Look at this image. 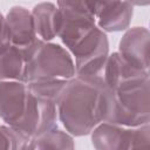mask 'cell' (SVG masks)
Instances as JSON below:
<instances>
[{"label":"cell","instance_id":"cell-16","mask_svg":"<svg viewBox=\"0 0 150 150\" xmlns=\"http://www.w3.org/2000/svg\"><path fill=\"white\" fill-rule=\"evenodd\" d=\"M12 46L9 28L6 22V18L0 13V53L5 52Z\"/></svg>","mask_w":150,"mask_h":150},{"label":"cell","instance_id":"cell-13","mask_svg":"<svg viewBox=\"0 0 150 150\" xmlns=\"http://www.w3.org/2000/svg\"><path fill=\"white\" fill-rule=\"evenodd\" d=\"M26 150H75V144L71 135L55 128L32 137Z\"/></svg>","mask_w":150,"mask_h":150},{"label":"cell","instance_id":"cell-9","mask_svg":"<svg viewBox=\"0 0 150 150\" xmlns=\"http://www.w3.org/2000/svg\"><path fill=\"white\" fill-rule=\"evenodd\" d=\"M150 77L149 71L141 70L128 63L117 52L109 54L104 71H103V88L116 89L121 86L132 82L142 81Z\"/></svg>","mask_w":150,"mask_h":150},{"label":"cell","instance_id":"cell-12","mask_svg":"<svg viewBox=\"0 0 150 150\" xmlns=\"http://www.w3.org/2000/svg\"><path fill=\"white\" fill-rule=\"evenodd\" d=\"M27 61L20 49L11 46L0 53V81H26Z\"/></svg>","mask_w":150,"mask_h":150},{"label":"cell","instance_id":"cell-7","mask_svg":"<svg viewBox=\"0 0 150 150\" xmlns=\"http://www.w3.org/2000/svg\"><path fill=\"white\" fill-rule=\"evenodd\" d=\"M29 89L25 82L0 81V118L15 127L25 114Z\"/></svg>","mask_w":150,"mask_h":150},{"label":"cell","instance_id":"cell-15","mask_svg":"<svg viewBox=\"0 0 150 150\" xmlns=\"http://www.w3.org/2000/svg\"><path fill=\"white\" fill-rule=\"evenodd\" d=\"M127 150H150V127L149 124L134 129L130 144Z\"/></svg>","mask_w":150,"mask_h":150},{"label":"cell","instance_id":"cell-1","mask_svg":"<svg viewBox=\"0 0 150 150\" xmlns=\"http://www.w3.org/2000/svg\"><path fill=\"white\" fill-rule=\"evenodd\" d=\"M74 77L75 63L70 53L60 43L41 40L27 61L25 83L29 91L56 103Z\"/></svg>","mask_w":150,"mask_h":150},{"label":"cell","instance_id":"cell-8","mask_svg":"<svg viewBox=\"0 0 150 150\" xmlns=\"http://www.w3.org/2000/svg\"><path fill=\"white\" fill-rule=\"evenodd\" d=\"M149 42L150 33L145 27L129 28L118 45V54L131 66L149 71Z\"/></svg>","mask_w":150,"mask_h":150},{"label":"cell","instance_id":"cell-10","mask_svg":"<svg viewBox=\"0 0 150 150\" xmlns=\"http://www.w3.org/2000/svg\"><path fill=\"white\" fill-rule=\"evenodd\" d=\"M134 129L135 128L101 122L90 132L91 143L95 150H127Z\"/></svg>","mask_w":150,"mask_h":150},{"label":"cell","instance_id":"cell-6","mask_svg":"<svg viewBox=\"0 0 150 150\" xmlns=\"http://www.w3.org/2000/svg\"><path fill=\"white\" fill-rule=\"evenodd\" d=\"M96 26L107 33L122 32L129 28L134 5L129 1H93Z\"/></svg>","mask_w":150,"mask_h":150},{"label":"cell","instance_id":"cell-3","mask_svg":"<svg viewBox=\"0 0 150 150\" xmlns=\"http://www.w3.org/2000/svg\"><path fill=\"white\" fill-rule=\"evenodd\" d=\"M102 122L138 128L150 122V77L121 86L102 89Z\"/></svg>","mask_w":150,"mask_h":150},{"label":"cell","instance_id":"cell-4","mask_svg":"<svg viewBox=\"0 0 150 150\" xmlns=\"http://www.w3.org/2000/svg\"><path fill=\"white\" fill-rule=\"evenodd\" d=\"M57 109L53 101L39 97L29 91L23 116L15 127H12L28 137H35L57 128Z\"/></svg>","mask_w":150,"mask_h":150},{"label":"cell","instance_id":"cell-2","mask_svg":"<svg viewBox=\"0 0 150 150\" xmlns=\"http://www.w3.org/2000/svg\"><path fill=\"white\" fill-rule=\"evenodd\" d=\"M102 89L76 76L67 83L57 98L56 109L57 118L69 135H88L102 122Z\"/></svg>","mask_w":150,"mask_h":150},{"label":"cell","instance_id":"cell-5","mask_svg":"<svg viewBox=\"0 0 150 150\" xmlns=\"http://www.w3.org/2000/svg\"><path fill=\"white\" fill-rule=\"evenodd\" d=\"M5 18L9 28L12 46L20 49L25 55L26 61H28L38 45L41 42L35 32L30 11L23 6H13Z\"/></svg>","mask_w":150,"mask_h":150},{"label":"cell","instance_id":"cell-11","mask_svg":"<svg viewBox=\"0 0 150 150\" xmlns=\"http://www.w3.org/2000/svg\"><path fill=\"white\" fill-rule=\"evenodd\" d=\"M30 13L34 20L36 35L40 40L52 42V40L57 38L62 15L56 4L40 2L33 7Z\"/></svg>","mask_w":150,"mask_h":150},{"label":"cell","instance_id":"cell-14","mask_svg":"<svg viewBox=\"0 0 150 150\" xmlns=\"http://www.w3.org/2000/svg\"><path fill=\"white\" fill-rule=\"evenodd\" d=\"M30 137L9 127L0 125V150H26Z\"/></svg>","mask_w":150,"mask_h":150}]
</instances>
